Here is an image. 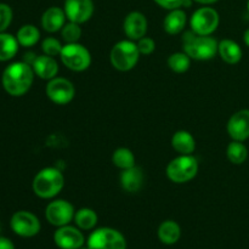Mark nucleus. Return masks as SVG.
I'll return each instance as SVG.
<instances>
[{"label": "nucleus", "instance_id": "nucleus-3", "mask_svg": "<svg viewBox=\"0 0 249 249\" xmlns=\"http://www.w3.org/2000/svg\"><path fill=\"white\" fill-rule=\"evenodd\" d=\"M184 53L191 58L198 61L212 60L218 53L219 43L211 36H197L192 31L182 36Z\"/></svg>", "mask_w": 249, "mask_h": 249}, {"label": "nucleus", "instance_id": "nucleus-12", "mask_svg": "<svg viewBox=\"0 0 249 249\" xmlns=\"http://www.w3.org/2000/svg\"><path fill=\"white\" fill-rule=\"evenodd\" d=\"M53 242L60 249H79L85 246V237L80 229L65 225L55 231Z\"/></svg>", "mask_w": 249, "mask_h": 249}, {"label": "nucleus", "instance_id": "nucleus-7", "mask_svg": "<svg viewBox=\"0 0 249 249\" xmlns=\"http://www.w3.org/2000/svg\"><path fill=\"white\" fill-rule=\"evenodd\" d=\"M63 65L74 72H83L88 70L91 63V55L84 45L79 43H71L63 45L60 53Z\"/></svg>", "mask_w": 249, "mask_h": 249}, {"label": "nucleus", "instance_id": "nucleus-11", "mask_svg": "<svg viewBox=\"0 0 249 249\" xmlns=\"http://www.w3.org/2000/svg\"><path fill=\"white\" fill-rule=\"evenodd\" d=\"M46 95L56 105H67L74 99L75 89L72 82L62 77H55L46 85Z\"/></svg>", "mask_w": 249, "mask_h": 249}, {"label": "nucleus", "instance_id": "nucleus-6", "mask_svg": "<svg viewBox=\"0 0 249 249\" xmlns=\"http://www.w3.org/2000/svg\"><path fill=\"white\" fill-rule=\"evenodd\" d=\"M87 246L89 249H126V240L116 229L100 228L92 231Z\"/></svg>", "mask_w": 249, "mask_h": 249}, {"label": "nucleus", "instance_id": "nucleus-32", "mask_svg": "<svg viewBox=\"0 0 249 249\" xmlns=\"http://www.w3.org/2000/svg\"><path fill=\"white\" fill-rule=\"evenodd\" d=\"M139 51H140L141 55H151V53L155 51L156 49V43L152 38H148V36H142L141 39H139L138 43Z\"/></svg>", "mask_w": 249, "mask_h": 249}, {"label": "nucleus", "instance_id": "nucleus-21", "mask_svg": "<svg viewBox=\"0 0 249 249\" xmlns=\"http://www.w3.org/2000/svg\"><path fill=\"white\" fill-rule=\"evenodd\" d=\"M172 146L180 155H192L196 150V141L191 133L186 130H179L173 135Z\"/></svg>", "mask_w": 249, "mask_h": 249}, {"label": "nucleus", "instance_id": "nucleus-23", "mask_svg": "<svg viewBox=\"0 0 249 249\" xmlns=\"http://www.w3.org/2000/svg\"><path fill=\"white\" fill-rule=\"evenodd\" d=\"M73 220H74L78 229L83 231H89L95 229L97 221H99V216H97L96 212L94 209L80 208L75 212Z\"/></svg>", "mask_w": 249, "mask_h": 249}, {"label": "nucleus", "instance_id": "nucleus-29", "mask_svg": "<svg viewBox=\"0 0 249 249\" xmlns=\"http://www.w3.org/2000/svg\"><path fill=\"white\" fill-rule=\"evenodd\" d=\"M61 36L62 39L66 41V44L71 43H78V40L82 36V28L78 23L74 22H68L61 29Z\"/></svg>", "mask_w": 249, "mask_h": 249}, {"label": "nucleus", "instance_id": "nucleus-38", "mask_svg": "<svg viewBox=\"0 0 249 249\" xmlns=\"http://www.w3.org/2000/svg\"><path fill=\"white\" fill-rule=\"evenodd\" d=\"M247 9H248V12H249V0H248V2H247Z\"/></svg>", "mask_w": 249, "mask_h": 249}, {"label": "nucleus", "instance_id": "nucleus-9", "mask_svg": "<svg viewBox=\"0 0 249 249\" xmlns=\"http://www.w3.org/2000/svg\"><path fill=\"white\" fill-rule=\"evenodd\" d=\"M11 230L16 235L24 238H31L40 232V220L38 216L27 211H18L11 216L10 220Z\"/></svg>", "mask_w": 249, "mask_h": 249}, {"label": "nucleus", "instance_id": "nucleus-5", "mask_svg": "<svg viewBox=\"0 0 249 249\" xmlns=\"http://www.w3.org/2000/svg\"><path fill=\"white\" fill-rule=\"evenodd\" d=\"M167 177L175 184H185L198 173V160L192 155H180L167 165Z\"/></svg>", "mask_w": 249, "mask_h": 249}, {"label": "nucleus", "instance_id": "nucleus-10", "mask_svg": "<svg viewBox=\"0 0 249 249\" xmlns=\"http://www.w3.org/2000/svg\"><path fill=\"white\" fill-rule=\"evenodd\" d=\"M74 207L66 199H55L45 209L46 220L56 228L68 225L74 219Z\"/></svg>", "mask_w": 249, "mask_h": 249}, {"label": "nucleus", "instance_id": "nucleus-25", "mask_svg": "<svg viewBox=\"0 0 249 249\" xmlns=\"http://www.w3.org/2000/svg\"><path fill=\"white\" fill-rule=\"evenodd\" d=\"M17 41L21 46L24 48H31L36 45L40 39V32L33 24H24L18 29L16 34Z\"/></svg>", "mask_w": 249, "mask_h": 249}, {"label": "nucleus", "instance_id": "nucleus-31", "mask_svg": "<svg viewBox=\"0 0 249 249\" xmlns=\"http://www.w3.org/2000/svg\"><path fill=\"white\" fill-rule=\"evenodd\" d=\"M12 10L7 4L0 2V33L5 32L11 24Z\"/></svg>", "mask_w": 249, "mask_h": 249}, {"label": "nucleus", "instance_id": "nucleus-1", "mask_svg": "<svg viewBox=\"0 0 249 249\" xmlns=\"http://www.w3.org/2000/svg\"><path fill=\"white\" fill-rule=\"evenodd\" d=\"M34 71L29 63L14 62L2 72L1 83L5 91L11 96H22L31 89L34 80Z\"/></svg>", "mask_w": 249, "mask_h": 249}, {"label": "nucleus", "instance_id": "nucleus-4", "mask_svg": "<svg viewBox=\"0 0 249 249\" xmlns=\"http://www.w3.org/2000/svg\"><path fill=\"white\" fill-rule=\"evenodd\" d=\"M140 51L134 40H121L112 48L109 60L112 66L121 72H128L133 70L139 62Z\"/></svg>", "mask_w": 249, "mask_h": 249}, {"label": "nucleus", "instance_id": "nucleus-16", "mask_svg": "<svg viewBox=\"0 0 249 249\" xmlns=\"http://www.w3.org/2000/svg\"><path fill=\"white\" fill-rule=\"evenodd\" d=\"M34 73L39 78L45 80H51L53 78L57 77L58 73V63L55 60V57L48 55L36 56L34 62L32 63Z\"/></svg>", "mask_w": 249, "mask_h": 249}, {"label": "nucleus", "instance_id": "nucleus-17", "mask_svg": "<svg viewBox=\"0 0 249 249\" xmlns=\"http://www.w3.org/2000/svg\"><path fill=\"white\" fill-rule=\"evenodd\" d=\"M66 18L67 16L63 9L57 6L49 7L41 16V27L44 31L49 33H55L62 29V27L66 24Z\"/></svg>", "mask_w": 249, "mask_h": 249}, {"label": "nucleus", "instance_id": "nucleus-28", "mask_svg": "<svg viewBox=\"0 0 249 249\" xmlns=\"http://www.w3.org/2000/svg\"><path fill=\"white\" fill-rule=\"evenodd\" d=\"M168 67L175 73H185L191 66V57L187 53H175L168 57Z\"/></svg>", "mask_w": 249, "mask_h": 249}, {"label": "nucleus", "instance_id": "nucleus-13", "mask_svg": "<svg viewBox=\"0 0 249 249\" xmlns=\"http://www.w3.org/2000/svg\"><path fill=\"white\" fill-rule=\"evenodd\" d=\"M63 10L68 21L82 24L92 17L94 2L92 0H66Z\"/></svg>", "mask_w": 249, "mask_h": 249}, {"label": "nucleus", "instance_id": "nucleus-33", "mask_svg": "<svg viewBox=\"0 0 249 249\" xmlns=\"http://www.w3.org/2000/svg\"><path fill=\"white\" fill-rule=\"evenodd\" d=\"M157 5H160V7L167 10H174V9H180V7L184 5L185 0H153Z\"/></svg>", "mask_w": 249, "mask_h": 249}, {"label": "nucleus", "instance_id": "nucleus-19", "mask_svg": "<svg viewBox=\"0 0 249 249\" xmlns=\"http://www.w3.org/2000/svg\"><path fill=\"white\" fill-rule=\"evenodd\" d=\"M218 53L220 55L221 60L225 61L229 65H236L242 60V49L231 39H224L218 45Z\"/></svg>", "mask_w": 249, "mask_h": 249}, {"label": "nucleus", "instance_id": "nucleus-34", "mask_svg": "<svg viewBox=\"0 0 249 249\" xmlns=\"http://www.w3.org/2000/svg\"><path fill=\"white\" fill-rule=\"evenodd\" d=\"M0 249H15L14 243L7 237L0 236Z\"/></svg>", "mask_w": 249, "mask_h": 249}, {"label": "nucleus", "instance_id": "nucleus-35", "mask_svg": "<svg viewBox=\"0 0 249 249\" xmlns=\"http://www.w3.org/2000/svg\"><path fill=\"white\" fill-rule=\"evenodd\" d=\"M195 1L202 5H211V4H214V2H216L218 0H195Z\"/></svg>", "mask_w": 249, "mask_h": 249}, {"label": "nucleus", "instance_id": "nucleus-37", "mask_svg": "<svg viewBox=\"0 0 249 249\" xmlns=\"http://www.w3.org/2000/svg\"><path fill=\"white\" fill-rule=\"evenodd\" d=\"M79 249H89V248H88V246H83V247L79 248Z\"/></svg>", "mask_w": 249, "mask_h": 249}, {"label": "nucleus", "instance_id": "nucleus-30", "mask_svg": "<svg viewBox=\"0 0 249 249\" xmlns=\"http://www.w3.org/2000/svg\"><path fill=\"white\" fill-rule=\"evenodd\" d=\"M62 48L63 45L61 44V41L58 39L53 38V36H48L41 43V49H43L44 53L48 56H53V57L60 55Z\"/></svg>", "mask_w": 249, "mask_h": 249}, {"label": "nucleus", "instance_id": "nucleus-26", "mask_svg": "<svg viewBox=\"0 0 249 249\" xmlns=\"http://www.w3.org/2000/svg\"><path fill=\"white\" fill-rule=\"evenodd\" d=\"M226 156H228V160L233 164H242L248 157V148L242 141L232 140L226 148Z\"/></svg>", "mask_w": 249, "mask_h": 249}, {"label": "nucleus", "instance_id": "nucleus-27", "mask_svg": "<svg viewBox=\"0 0 249 249\" xmlns=\"http://www.w3.org/2000/svg\"><path fill=\"white\" fill-rule=\"evenodd\" d=\"M112 162L117 168L125 170L135 165V156L129 148L119 147L112 155Z\"/></svg>", "mask_w": 249, "mask_h": 249}, {"label": "nucleus", "instance_id": "nucleus-14", "mask_svg": "<svg viewBox=\"0 0 249 249\" xmlns=\"http://www.w3.org/2000/svg\"><path fill=\"white\" fill-rule=\"evenodd\" d=\"M228 134L235 141H245L249 138V109H241L230 117Z\"/></svg>", "mask_w": 249, "mask_h": 249}, {"label": "nucleus", "instance_id": "nucleus-15", "mask_svg": "<svg viewBox=\"0 0 249 249\" xmlns=\"http://www.w3.org/2000/svg\"><path fill=\"white\" fill-rule=\"evenodd\" d=\"M147 18L145 15L139 11L130 12L126 15L125 19H124V32L130 40L138 41L139 39L145 36L147 33Z\"/></svg>", "mask_w": 249, "mask_h": 249}, {"label": "nucleus", "instance_id": "nucleus-18", "mask_svg": "<svg viewBox=\"0 0 249 249\" xmlns=\"http://www.w3.org/2000/svg\"><path fill=\"white\" fill-rule=\"evenodd\" d=\"M143 179H145V177H143L142 169L138 165H134L129 169L122 170L121 185L126 192L134 194L142 187Z\"/></svg>", "mask_w": 249, "mask_h": 249}, {"label": "nucleus", "instance_id": "nucleus-20", "mask_svg": "<svg viewBox=\"0 0 249 249\" xmlns=\"http://www.w3.org/2000/svg\"><path fill=\"white\" fill-rule=\"evenodd\" d=\"M186 21V14H185L184 10H170V12L165 16L164 21H163V28L168 34L175 36V34H179L184 31Z\"/></svg>", "mask_w": 249, "mask_h": 249}, {"label": "nucleus", "instance_id": "nucleus-22", "mask_svg": "<svg viewBox=\"0 0 249 249\" xmlns=\"http://www.w3.org/2000/svg\"><path fill=\"white\" fill-rule=\"evenodd\" d=\"M181 237L180 225L174 220H165L158 228V238L163 245H175Z\"/></svg>", "mask_w": 249, "mask_h": 249}, {"label": "nucleus", "instance_id": "nucleus-8", "mask_svg": "<svg viewBox=\"0 0 249 249\" xmlns=\"http://www.w3.org/2000/svg\"><path fill=\"white\" fill-rule=\"evenodd\" d=\"M220 22L218 11L211 6L197 9L190 19L191 31L197 36H211L216 31Z\"/></svg>", "mask_w": 249, "mask_h": 249}, {"label": "nucleus", "instance_id": "nucleus-24", "mask_svg": "<svg viewBox=\"0 0 249 249\" xmlns=\"http://www.w3.org/2000/svg\"><path fill=\"white\" fill-rule=\"evenodd\" d=\"M18 41L16 36L9 33H0V61H9L18 51Z\"/></svg>", "mask_w": 249, "mask_h": 249}, {"label": "nucleus", "instance_id": "nucleus-36", "mask_svg": "<svg viewBox=\"0 0 249 249\" xmlns=\"http://www.w3.org/2000/svg\"><path fill=\"white\" fill-rule=\"evenodd\" d=\"M243 40H245V44L249 48V28L246 29L245 34H243Z\"/></svg>", "mask_w": 249, "mask_h": 249}, {"label": "nucleus", "instance_id": "nucleus-2", "mask_svg": "<svg viewBox=\"0 0 249 249\" xmlns=\"http://www.w3.org/2000/svg\"><path fill=\"white\" fill-rule=\"evenodd\" d=\"M63 186H65V177L57 168L53 167L41 169L34 177L32 184L34 194L43 199L56 197L62 191Z\"/></svg>", "mask_w": 249, "mask_h": 249}]
</instances>
